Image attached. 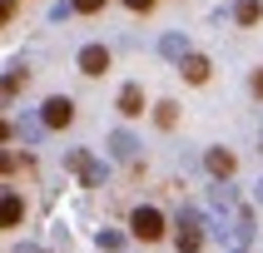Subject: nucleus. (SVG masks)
Segmentation results:
<instances>
[{"mask_svg":"<svg viewBox=\"0 0 263 253\" xmlns=\"http://www.w3.org/2000/svg\"><path fill=\"white\" fill-rule=\"evenodd\" d=\"M129 233L139 238V243H159V238H164V213L154 204H139L129 213Z\"/></svg>","mask_w":263,"mask_h":253,"instance_id":"nucleus-1","label":"nucleus"},{"mask_svg":"<svg viewBox=\"0 0 263 253\" xmlns=\"http://www.w3.org/2000/svg\"><path fill=\"white\" fill-rule=\"evenodd\" d=\"M174 248H179V253H199V248H204V219H199L194 208H184V213H179Z\"/></svg>","mask_w":263,"mask_h":253,"instance_id":"nucleus-2","label":"nucleus"},{"mask_svg":"<svg viewBox=\"0 0 263 253\" xmlns=\"http://www.w3.org/2000/svg\"><path fill=\"white\" fill-rule=\"evenodd\" d=\"M65 169L85 179V189H100L104 184V164L95 159V154H85V149H70V154H65Z\"/></svg>","mask_w":263,"mask_h":253,"instance_id":"nucleus-3","label":"nucleus"},{"mask_svg":"<svg viewBox=\"0 0 263 253\" xmlns=\"http://www.w3.org/2000/svg\"><path fill=\"white\" fill-rule=\"evenodd\" d=\"M70 119H74V104L65 100V94H50V100L40 104V124L45 129H65Z\"/></svg>","mask_w":263,"mask_h":253,"instance_id":"nucleus-4","label":"nucleus"},{"mask_svg":"<svg viewBox=\"0 0 263 253\" xmlns=\"http://www.w3.org/2000/svg\"><path fill=\"white\" fill-rule=\"evenodd\" d=\"M115 109H119V114H124V119H139V114H144V109H149L144 89H139V85H119V94H115Z\"/></svg>","mask_w":263,"mask_h":253,"instance_id":"nucleus-5","label":"nucleus"},{"mask_svg":"<svg viewBox=\"0 0 263 253\" xmlns=\"http://www.w3.org/2000/svg\"><path fill=\"white\" fill-rule=\"evenodd\" d=\"M74 65H80V74H89V80H100V74L109 70V50H104V45H85Z\"/></svg>","mask_w":263,"mask_h":253,"instance_id":"nucleus-6","label":"nucleus"},{"mask_svg":"<svg viewBox=\"0 0 263 253\" xmlns=\"http://www.w3.org/2000/svg\"><path fill=\"white\" fill-rule=\"evenodd\" d=\"M204 169H209V174H214V179H234L238 159H234V154H229V149H223V144H214V149H209V154H204Z\"/></svg>","mask_w":263,"mask_h":253,"instance_id":"nucleus-7","label":"nucleus"},{"mask_svg":"<svg viewBox=\"0 0 263 253\" xmlns=\"http://www.w3.org/2000/svg\"><path fill=\"white\" fill-rule=\"evenodd\" d=\"M179 70H184V80H189V85H204L209 74H214V65H209V55H199V50H189V55L179 60Z\"/></svg>","mask_w":263,"mask_h":253,"instance_id":"nucleus-8","label":"nucleus"},{"mask_svg":"<svg viewBox=\"0 0 263 253\" xmlns=\"http://www.w3.org/2000/svg\"><path fill=\"white\" fill-rule=\"evenodd\" d=\"M20 219H25V204H20L15 189H5L0 193V223H5V228H20Z\"/></svg>","mask_w":263,"mask_h":253,"instance_id":"nucleus-9","label":"nucleus"},{"mask_svg":"<svg viewBox=\"0 0 263 253\" xmlns=\"http://www.w3.org/2000/svg\"><path fill=\"white\" fill-rule=\"evenodd\" d=\"M109 154H115V159H134V154H139V139H134L129 129H115L109 134Z\"/></svg>","mask_w":263,"mask_h":253,"instance_id":"nucleus-10","label":"nucleus"},{"mask_svg":"<svg viewBox=\"0 0 263 253\" xmlns=\"http://www.w3.org/2000/svg\"><path fill=\"white\" fill-rule=\"evenodd\" d=\"M234 20L238 25H258L263 20V0H234Z\"/></svg>","mask_w":263,"mask_h":253,"instance_id":"nucleus-11","label":"nucleus"},{"mask_svg":"<svg viewBox=\"0 0 263 253\" xmlns=\"http://www.w3.org/2000/svg\"><path fill=\"white\" fill-rule=\"evenodd\" d=\"M15 89H25V65H20V60L5 65V100H15Z\"/></svg>","mask_w":263,"mask_h":253,"instance_id":"nucleus-12","label":"nucleus"},{"mask_svg":"<svg viewBox=\"0 0 263 253\" xmlns=\"http://www.w3.org/2000/svg\"><path fill=\"white\" fill-rule=\"evenodd\" d=\"M159 55L164 60H184V55H189V40H184V35H164V40H159Z\"/></svg>","mask_w":263,"mask_h":253,"instance_id":"nucleus-13","label":"nucleus"},{"mask_svg":"<svg viewBox=\"0 0 263 253\" xmlns=\"http://www.w3.org/2000/svg\"><path fill=\"white\" fill-rule=\"evenodd\" d=\"M154 124H159V129H174V124H179V104H174V100L154 104Z\"/></svg>","mask_w":263,"mask_h":253,"instance_id":"nucleus-14","label":"nucleus"},{"mask_svg":"<svg viewBox=\"0 0 263 253\" xmlns=\"http://www.w3.org/2000/svg\"><path fill=\"white\" fill-rule=\"evenodd\" d=\"M234 238H238V243L253 238V208H238V213H234Z\"/></svg>","mask_w":263,"mask_h":253,"instance_id":"nucleus-15","label":"nucleus"},{"mask_svg":"<svg viewBox=\"0 0 263 253\" xmlns=\"http://www.w3.org/2000/svg\"><path fill=\"white\" fill-rule=\"evenodd\" d=\"M100 248L104 253H119V248H124V233H119V228H104V233H100Z\"/></svg>","mask_w":263,"mask_h":253,"instance_id":"nucleus-16","label":"nucleus"},{"mask_svg":"<svg viewBox=\"0 0 263 253\" xmlns=\"http://www.w3.org/2000/svg\"><path fill=\"white\" fill-rule=\"evenodd\" d=\"M74 10H80V15H95V10H104V0H74Z\"/></svg>","mask_w":263,"mask_h":253,"instance_id":"nucleus-17","label":"nucleus"},{"mask_svg":"<svg viewBox=\"0 0 263 253\" xmlns=\"http://www.w3.org/2000/svg\"><path fill=\"white\" fill-rule=\"evenodd\" d=\"M249 89H253V100H263V70H253V74H249Z\"/></svg>","mask_w":263,"mask_h":253,"instance_id":"nucleus-18","label":"nucleus"},{"mask_svg":"<svg viewBox=\"0 0 263 253\" xmlns=\"http://www.w3.org/2000/svg\"><path fill=\"white\" fill-rule=\"evenodd\" d=\"M124 5H129L134 15H144V10H154V0H124Z\"/></svg>","mask_w":263,"mask_h":253,"instance_id":"nucleus-19","label":"nucleus"},{"mask_svg":"<svg viewBox=\"0 0 263 253\" xmlns=\"http://www.w3.org/2000/svg\"><path fill=\"white\" fill-rule=\"evenodd\" d=\"M253 199H258V204H263V179H258V189H253Z\"/></svg>","mask_w":263,"mask_h":253,"instance_id":"nucleus-20","label":"nucleus"},{"mask_svg":"<svg viewBox=\"0 0 263 253\" xmlns=\"http://www.w3.org/2000/svg\"><path fill=\"white\" fill-rule=\"evenodd\" d=\"M234 253H243V248H234Z\"/></svg>","mask_w":263,"mask_h":253,"instance_id":"nucleus-21","label":"nucleus"}]
</instances>
